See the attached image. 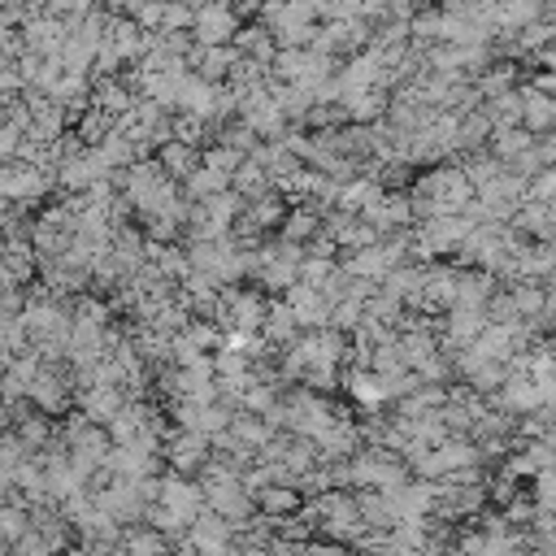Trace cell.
<instances>
[{
    "instance_id": "cell-2",
    "label": "cell",
    "mask_w": 556,
    "mask_h": 556,
    "mask_svg": "<svg viewBox=\"0 0 556 556\" xmlns=\"http://www.w3.org/2000/svg\"><path fill=\"white\" fill-rule=\"evenodd\" d=\"M343 421V413L313 387H300L282 400V430L291 434H304V439H321L326 430H334Z\"/></svg>"
},
{
    "instance_id": "cell-4",
    "label": "cell",
    "mask_w": 556,
    "mask_h": 556,
    "mask_svg": "<svg viewBox=\"0 0 556 556\" xmlns=\"http://www.w3.org/2000/svg\"><path fill=\"white\" fill-rule=\"evenodd\" d=\"M204 504H208L213 513H222L226 521H235V526H243V521H252V517L261 513L252 486L243 482V473H230V478H204Z\"/></svg>"
},
{
    "instance_id": "cell-3",
    "label": "cell",
    "mask_w": 556,
    "mask_h": 556,
    "mask_svg": "<svg viewBox=\"0 0 556 556\" xmlns=\"http://www.w3.org/2000/svg\"><path fill=\"white\" fill-rule=\"evenodd\" d=\"M473 230V217L469 213H447V217H430V222H417V239H413V256L421 261H434V256H447V252H460L465 235Z\"/></svg>"
},
{
    "instance_id": "cell-20",
    "label": "cell",
    "mask_w": 556,
    "mask_h": 556,
    "mask_svg": "<svg viewBox=\"0 0 556 556\" xmlns=\"http://www.w3.org/2000/svg\"><path fill=\"white\" fill-rule=\"evenodd\" d=\"M491 295H495V274L491 269H460V295H456V304H465V308H486L491 304Z\"/></svg>"
},
{
    "instance_id": "cell-7",
    "label": "cell",
    "mask_w": 556,
    "mask_h": 556,
    "mask_svg": "<svg viewBox=\"0 0 556 556\" xmlns=\"http://www.w3.org/2000/svg\"><path fill=\"white\" fill-rule=\"evenodd\" d=\"M213 434H200V430H178L165 439V465L174 473H187V478H200L213 460Z\"/></svg>"
},
{
    "instance_id": "cell-14",
    "label": "cell",
    "mask_w": 556,
    "mask_h": 556,
    "mask_svg": "<svg viewBox=\"0 0 556 556\" xmlns=\"http://www.w3.org/2000/svg\"><path fill=\"white\" fill-rule=\"evenodd\" d=\"M456 295H460V269L430 265V278H426V291H421L417 308H426V313H447V308H456Z\"/></svg>"
},
{
    "instance_id": "cell-8",
    "label": "cell",
    "mask_w": 556,
    "mask_h": 556,
    "mask_svg": "<svg viewBox=\"0 0 556 556\" xmlns=\"http://www.w3.org/2000/svg\"><path fill=\"white\" fill-rule=\"evenodd\" d=\"M235 521H226L222 513H213L208 504H204V513L187 526V543L191 547H200V556H226V552H235Z\"/></svg>"
},
{
    "instance_id": "cell-10",
    "label": "cell",
    "mask_w": 556,
    "mask_h": 556,
    "mask_svg": "<svg viewBox=\"0 0 556 556\" xmlns=\"http://www.w3.org/2000/svg\"><path fill=\"white\" fill-rule=\"evenodd\" d=\"M191 30H195V39H200L204 48H217V43H226V39H235V35H239V17H235V9H230V4L208 0V4H200V9H195Z\"/></svg>"
},
{
    "instance_id": "cell-19",
    "label": "cell",
    "mask_w": 556,
    "mask_h": 556,
    "mask_svg": "<svg viewBox=\"0 0 556 556\" xmlns=\"http://www.w3.org/2000/svg\"><path fill=\"white\" fill-rule=\"evenodd\" d=\"M256 508L269 513V517H291L304 508V491L291 486V482H274V486H261L256 491Z\"/></svg>"
},
{
    "instance_id": "cell-21",
    "label": "cell",
    "mask_w": 556,
    "mask_h": 556,
    "mask_svg": "<svg viewBox=\"0 0 556 556\" xmlns=\"http://www.w3.org/2000/svg\"><path fill=\"white\" fill-rule=\"evenodd\" d=\"M191 61H195V74H200V78L217 83V78H226V74L239 65V48H226V43L204 48V43H200V52H195Z\"/></svg>"
},
{
    "instance_id": "cell-1",
    "label": "cell",
    "mask_w": 556,
    "mask_h": 556,
    "mask_svg": "<svg viewBox=\"0 0 556 556\" xmlns=\"http://www.w3.org/2000/svg\"><path fill=\"white\" fill-rule=\"evenodd\" d=\"M408 195H413L417 222L447 217V213H465V208L478 200V191H473L465 165H434V169H426V174L408 187Z\"/></svg>"
},
{
    "instance_id": "cell-16",
    "label": "cell",
    "mask_w": 556,
    "mask_h": 556,
    "mask_svg": "<svg viewBox=\"0 0 556 556\" xmlns=\"http://www.w3.org/2000/svg\"><path fill=\"white\" fill-rule=\"evenodd\" d=\"M156 161H161V169L169 174V178H191L200 165H204V152L191 143V139H165L161 148H156Z\"/></svg>"
},
{
    "instance_id": "cell-17",
    "label": "cell",
    "mask_w": 556,
    "mask_h": 556,
    "mask_svg": "<svg viewBox=\"0 0 556 556\" xmlns=\"http://www.w3.org/2000/svg\"><path fill=\"white\" fill-rule=\"evenodd\" d=\"M304 334V326L295 321V313H291V304L282 300V304H269V313H265V326H261V339L269 343V348H278V352H287L295 339Z\"/></svg>"
},
{
    "instance_id": "cell-26",
    "label": "cell",
    "mask_w": 556,
    "mask_h": 556,
    "mask_svg": "<svg viewBox=\"0 0 556 556\" xmlns=\"http://www.w3.org/2000/svg\"><path fill=\"white\" fill-rule=\"evenodd\" d=\"M530 200L556 204V165H547L543 174H534V178H530Z\"/></svg>"
},
{
    "instance_id": "cell-25",
    "label": "cell",
    "mask_w": 556,
    "mask_h": 556,
    "mask_svg": "<svg viewBox=\"0 0 556 556\" xmlns=\"http://www.w3.org/2000/svg\"><path fill=\"white\" fill-rule=\"evenodd\" d=\"M530 495H534V504H543V508H556V465L534 473V486H530Z\"/></svg>"
},
{
    "instance_id": "cell-27",
    "label": "cell",
    "mask_w": 556,
    "mask_h": 556,
    "mask_svg": "<svg viewBox=\"0 0 556 556\" xmlns=\"http://www.w3.org/2000/svg\"><path fill=\"white\" fill-rule=\"evenodd\" d=\"M313 556H361V552L339 539H313Z\"/></svg>"
},
{
    "instance_id": "cell-28",
    "label": "cell",
    "mask_w": 556,
    "mask_h": 556,
    "mask_svg": "<svg viewBox=\"0 0 556 556\" xmlns=\"http://www.w3.org/2000/svg\"><path fill=\"white\" fill-rule=\"evenodd\" d=\"M534 547H547V552H552V556H556V530H552V534H543V539H539V543H534Z\"/></svg>"
},
{
    "instance_id": "cell-29",
    "label": "cell",
    "mask_w": 556,
    "mask_h": 556,
    "mask_svg": "<svg viewBox=\"0 0 556 556\" xmlns=\"http://www.w3.org/2000/svg\"><path fill=\"white\" fill-rule=\"evenodd\" d=\"M526 556H552V552H547V547H530Z\"/></svg>"
},
{
    "instance_id": "cell-6",
    "label": "cell",
    "mask_w": 556,
    "mask_h": 556,
    "mask_svg": "<svg viewBox=\"0 0 556 556\" xmlns=\"http://www.w3.org/2000/svg\"><path fill=\"white\" fill-rule=\"evenodd\" d=\"M74 369L65 361H43L30 391H26V404L39 408V413H65L70 408V395H74Z\"/></svg>"
},
{
    "instance_id": "cell-9",
    "label": "cell",
    "mask_w": 556,
    "mask_h": 556,
    "mask_svg": "<svg viewBox=\"0 0 556 556\" xmlns=\"http://www.w3.org/2000/svg\"><path fill=\"white\" fill-rule=\"evenodd\" d=\"M547 395H552V387L547 382H539L534 374H526V369H513L508 374V382L495 391V404L500 408H508V413H539L543 404H547Z\"/></svg>"
},
{
    "instance_id": "cell-23",
    "label": "cell",
    "mask_w": 556,
    "mask_h": 556,
    "mask_svg": "<svg viewBox=\"0 0 556 556\" xmlns=\"http://www.w3.org/2000/svg\"><path fill=\"white\" fill-rule=\"evenodd\" d=\"M222 191H230V174H217V169H208V165H200L191 178H182V195H187L191 204H204V200H213V195H222Z\"/></svg>"
},
{
    "instance_id": "cell-24",
    "label": "cell",
    "mask_w": 556,
    "mask_h": 556,
    "mask_svg": "<svg viewBox=\"0 0 556 556\" xmlns=\"http://www.w3.org/2000/svg\"><path fill=\"white\" fill-rule=\"evenodd\" d=\"M26 530H30V504H26V500H4V508H0V534H4V547H13Z\"/></svg>"
},
{
    "instance_id": "cell-15",
    "label": "cell",
    "mask_w": 556,
    "mask_h": 556,
    "mask_svg": "<svg viewBox=\"0 0 556 556\" xmlns=\"http://www.w3.org/2000/svg\"><path fill=\"white\" fill-rule=\"evenodd\" d=\"M169 552H174V534L139 521V526H126V534H122L113 556H169Z\"/></svg>"
},
{
    "instance_id": "cell-5",
    "label": "cell",
    "mask_w": 556,
    "mask_h": 556,
    "mask_svg": "<svg viewBox=\"0 0 556 556\" xmlns=\"http://www.w3.org/2000/svg\"><path fill=\"white\" fill-rule=\"evenodd\" d=\"M52 182H56V174L43 161H22V156H13L0 174V191L9 204H35Z\"/></svg>"
},
{
    "instance_id": "cell-13",
    "label": "cell",
    "mask_w": 556,
    "mask_h": 556,
    "mask_svg": "<svg viewBox=\"0 0 556 556\" xmlns=\"http://www.w3.org/2000/svg\"><path fill=\"white\" fill-rule=\"evenodd\" d=\"M521 126L530 135H556V91H543L539 83L521 87Z\"/></svg>"
},
{
    "instance_id": "cell-18",
    "label": "cell",
    "mask_w": 556,
    "mask_h": 556,
    "mask_svg": "<svg viewBox=\"0 0 556 556\" xmlns=\"http://www.w3.org/2000/svg\"><path fill=\"white\" fill-rule=\"evenodd\" d=\"M513 230L521 239H552L556 235V204H543V200H526L513 217Z\"/></svg>"
},
{
    "instance_id": "cell-11",
    "label": "cell",
    "mask_w": 556,
    "mask_h": 556,
    "mask_svg": "<svg viewBox=\"0 0 556 556\" xmlns=\"http://www.w3.org/2000/svg\"><path fill=\"white\" fill-rule=\"evenodd\" d=\"M287 304H291V313H295V321L304 326V330H321V326H330V313H334V300L321 291V287H308V282H295L291 291H287Z\"/></svg>"
},
{
    "instance_id": "cell-22",
    "label": "cell",
    "mask_w": 556,
    "mask_h": 556,
    "mask_svg": "<svg viewBox=\"0 0 556 556\" xmlns=\"http://www.w3.org/2000/svg\"><path fill=\"white\" fill-rule=\"evenodd\" d=\"M486 148H491V156H500V161L508 165V161H517L526 148H534V135H530L526 126H495Z\"/></svg>"
},
{
    "instance_id": "cell-12",
    "label": "cell",
    "mask_w": 556,
    "mask_h": 556,
    "mask_svg": "<svg viewBox=\"0 0 556 556\" xmlns=\"http://www.w3.org/2000/svg\"><path fill=\"white\" fill-rule=\"evenodd\" d=\"M126 404H130L126 387H117V382H87V387H78V408L91 421H100V426H109Z\"/></svg>"
}]
</instances>
